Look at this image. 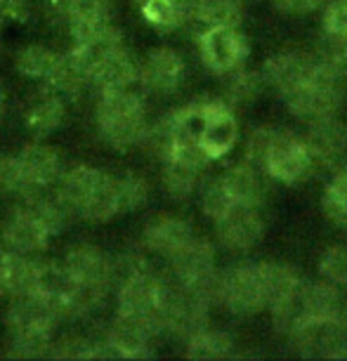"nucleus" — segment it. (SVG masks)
Listing matches in <instances>:
<instances>
[{"label":"nucleus","instance_id":"obj_26","mask_svg":"<svg viewBox=\"0 0 347 361\" xmlns=\"http://www.w3.org/2000/svg\"><path fill=\"white\" fill-rule=\"evenodd\" d=\"M203 170L180 159L161 161V185L173 201H187L189 196L199 192L203 182Z\"/></svg>","mask_w":347,"mask_h":361},{"label":"nucleus","instance_id":"obj_23","mask_svg":"<svg viewBox=\"0 0 347 361\" xmlns=\"http://www.w3.org/2000/svg\"><path fill=\"white\" fill-rule=\"evenodd\" d=\"M45 87H50L52 92H57L59 97H64L66 102H78L83 94L90 90L87 87V73L83 69V64L76 59V54L69 50L59 52L57 64H54L52 73L45 80Z\"/></svg>","mask_w":347,"mask_h":361},{"label":"nucleus","instance_id":"obj_24","mask_svg":"<svg viewBox=\"0 0 347 361\" xmlns=\"http://www.w3.org/2000/svg\"><path fill=\"white\" fill-rule=\"evenodd\" d=\"M224 187L234 201V206L239 208H260L264 201V185H262V177L260 170L250 163H236L231 166L227 173L220 175Z\"/></svg>","mask_w":347,"mask_h":361},{"label":"nucleus","instance_id":"obj_14","mask_svg":"<svg viewBox=\"0 0 347 361\" xmlns=\"http://www.w3.org/2000/svg\"><path fill=\"white\" fill-rule=\"evenodd\" d=\"M102 338L111 359H149L154 357V340L159 333L142 319L116 312Z\"/></svg>","mask_w":347,"mask_h":361},{"label":"nucleus","instance_id":"obj_11","mask_svg":"<svg viewBox=\"0 0 347 361\" xmlns=\"http://www.w3.org/2000/svg\"><path fill=\"white\" fill-rule=\"evenodd\" d=\"M262 170L281 185H300L315 175V163H312L300 135L279 130Z\"/></svg>","mask_w":347,"mask_h":361},{"label":"nucleus","instance_id":"obj_32","mask_svg":"<svg viewBox=\"0 0 347 361\" xmlns=\"http://www.w3.org/2000/svg\"><path fill=\"white\" fill-rule=\"evenodd\" d=\"M262 87H264V83H262L260 71H250V69H243L241 66V69L227 73L222 99L227 102L231 109H243V106H250L257 97H260Z\"/></svg>","mask_w":347,"mask_h":361},{"label":"nucleus","instance_id":"obj_18","mask_svg":"<svg viewBox=\"0 0 347 361\" xmlns=\"http://www.w3.org/2000/svg\"><path fill=\"white\" fill-rule=\"evenodd\" d=\"M308 126L310 128L303 135V142L308 147L312 163H315V173L336 168L347 154V126L340 123L336 116L310 121Z\"/></svg>","mask_w":347,"mask_h":361},{"label":"nucleus","instance_id":"obj_5","mask_svg":"<svg viewBox=\"0 0 347 361\" xmlns=\"http://www.w3.org/2000/svg\"><path fill=\"white\" fill-rule=\"evenodd\" d=\"M168 267L173 281L189 286L201 293L210 305H217L220 269H217V250L208 238H189L178 253L168 257Z\"/></svg>","mask_w":347,"mask_h":361},{"label":"nucleus","instance_id":"obj_29","mask_svg":"<svg viewBox=\"0 0 347 361\" xmlns=\"http://www.w3.org/2000/svg\"><path fill=\"white\" fill-rule=\"evenodd\" d=\"M243 8L239 0H201L194 29H241Z\"/></svg>","mask_w":347,"mask_h":361},{"label":"nucleus","instance_id":"obj_9","mask_svg":"<svg viewBox=\"0 0 347 361\" xmlns=\"http://www.w3.org/2000/svg\"><path fill=\"white\" fill-rule=\"evenodd\" d=\"M201 64L215 76L241 69L248 59L250 45L241 29H203L196 33Z\"/></svg>","mask_w":347,"mask_h":361},{"label":"nucleus","instance_id":"obj_6","mask_svg":"<svg viewBox=\"0 0 347 361\" xmlns=\"http://www.w3.org/2000/svg\"><path fill=\"white\" fill-rule=\"evenodd\" d=\"M210 307L213 305L201 293L168 276L166 298L161 305V336H173L178 340L192 338L208 326Z\"/></svg>","mask_w":347,"mask_h":361},{"label":"nucleus","instance_id":"obj_45","mask_svg":"<svg viewBox=\"0 0 347 361\" xmlns=\"http://www.w3.org/2000/svg\"><path fill=\"white\" fill-rule=\"evenodd\" d=\"M3 22H5V19H3V15H0V29H3Z\"/></svg>","mask_w":347,"mask_h":361},{"label":"nucleus","instance_id":"obj_27","mask_svg":"<svg viewBox=\"0 0 347 361\" xmlns=\"http://www.w3.org/2000/svg\"><path fill=\"white\" fill-rule=\"evenodd\" d=\"M234 338L227 331L220 329H210V324L206 329H201L199 333H194L192 338L185 340V357L187 359H231L234 354Z\"/></svg>","mask_w":347,"mask_h":361},{"label":"nucleus","instance_id":"obj_22","mask_svg":"<svg viewBox=\"0 0 347 361\" xmlns=\"http://www.w3.org/2000/svg\"><path fill=\"white\" fill-rule=\"evenodd\" d=\"M66 116H69V102L45 87L26 106L24 126L36 140H45L66 123Z\"/></svg>","mask_w":347,"mask_h":361},{"label":"nucleus","instance_id":"obj_7","mask_svg":"<svg viewBox=\"0 0 347 361\" xmlns=\"http://www.w3.org/2000/svg\"><path fill=\"white\" fill-rule=\"evenodd\" d=\"M62 264L80 288L102 300V302H106V298L114 293L116 262L114 255H109L104 248L87 241L73 243L64 253Z\"/></svg>","mask_w":347,"mask_h":361},{"label":"nucleus","instance_id":"obj_4","mask_svg":"<svg viewBox=\"0 0 347 361\" xmlns=\"http://www.w3.org/2000/svg\"><path fill=\"white\" fill-rule=\"evenodd\" d=\"M347 92V69L336 64L329 57H315V66L310 71V78L296 90L284 94V104L296 118L317 121L326 116H336L345 102Z\"/></svg>","mask_w":347,"mask_h":361},{"label":"nucleus","instance_id":"obj_36","mask_svg":"<svg viewBox=\"0 0 347 361\" xmlns=\"http://www.w3.org/2000/svg\"><path fill=\"white\" fill-rule=\"evenodd\" d=\"M173 147H175V126H173V118L170 114L161 116L159 121H149V128L145 133V140H142V149L152 156L156 161H166L170 159L173 154Z\"/></svg>","mask_w":347,"mask_h":361},{"label":"nucleus","instance_id":"obj_25","mask_svg":"<svg viewBox=\"0 0 347 361\" xmlns=\"http://www.w3.org/2000/svg\"><path fill=\"white\" fill-rule=\"evenodd\" d=\"M303 302L312 324L329 322V319L343 314L347 310L343 288H338V286H333L329 281L303 283Z\"/></svg>","mask_w":347,"mask_h":361},{"label":"nucleus","instance_id":"obj_33","mask_svg":"<svg viewBox=\"0 0 347 361\" xmlns=\"http://www.w3.org/2000/svg\"><path fill=\"white\" fill-rule=\"evenodd\" d=\"M142 19L159 33H173L185 29L182 15L175 0H142L138 3Z\"/></svg>","mask_w":347,"mask_h":361},{"label":"nucleus","instance_id":"obj_1","mask_svg":"<svg viewBox=\"0 0 347 361\" xmlns=\"http://www.w3.org/2000/svg\"><path fill=\"white\" fill-rule=\"evenodd\" d=\"M54 192L64 201L69 213L80 217L83 222L104 224L121 215L116 175L92 166H73L64 170L54 185Z\"/></svg>","mask_w":347,"mask_h":361},{"label":"nucleus","instance_id":"obj_17","mask_svg":"<svg viewBox=\"0 0 347 361\" xmlns=\"http://www.w3.org/2000/svg\"><path fill=\"white\" fill-rule=\"evenodd\" d=\"M239 142V123L234 109L222 97H210L208 114L199 130V145L210 161L224 159Z\"/></svg>","mask_w":347,"mask_h":361},{"label":"nucleus","instance_id":"obj_43","mask_svg":"<svg viewBox=\"0 0 347 361\" xmlns=\"http://www.w3.org/2000/svg\"><path fill=\"white\" fill-rule=\"evenodd\" d=\"M8 257H10V250L0 243V298L5 295V267H8Z\"/></svg>","mask_w":347,"mask_h":361},{"label":"nucleus","instance_id":"obj_19","mask_svg":"<svg viewBox=\"0 0 347 361\" xmlns=\"http://www.w3.org/2000/svg\"><path fill=\"white\" fill-rule=\"evenodd\" d=\"M215 236L222 248L231 253H248L264 236V220L257 208H239L215 222Z\"/></svg>","mask_w":347,"mask_h":361},{"label":"nucleus","instance_id":"obj_44","mask_svg":"<svg viewBox=\"0 0 347 361\" xmlns=\"http://www.w3.org/2000/svg\"><path fill=\"white\" fill-rule=\"evenodd\" d=\"M8 109H10V92H8V87H5L3 80H0V121L8 116Z\"/></svg>","mask_w":347,"mask_h":361},{"label":"nucleus","instance_id":"obj_2","mask_svg":"<svg viewBox=\"0 0 347 361\" xmlns=\"http://www.w3.org/2000/svg\"><path fill=\"white\" fill-rule=\"evenodd\" d=\"M95 128L99 140L114 152L142 147L149 128L147 99L138 87L99 92L95 102Z\"/></svg>","mask_w":347,"mask_h":361},{"label":"nucleus","instance_id":"obj_30","mask_svg":"<svg viewBox=\"0 0 347 361\" xmlns=\"http://www.w3.org/2000/svg\"><path fill=\"white\" fill-rule=\"evenodd\" d=\"M255 267L264 298H267V307L272 302H276V300H281L284 295H288V293H293L303 283L298 269L286 262H255Z\"/></svg>","mask_w":347,"mask_h":361},{"label":"nucleus","instance_id":"obj_15","mask_svg":"<svg viewBox=\"0 0 347 361\" xmlns=\"http://www.w3.org/2000/svg\"><path fill=\"white\" fill-rule=\"evenodd\" d=\"M140 59L130 52L126 43L102 54L87 69V87L95 92H111L140 87Z\"/></svg>","mask_w":347,"mask_h":361},{"label":"nucleus","instance_id":"obj_42","mask_svg":"<svg viewBox=\"0 0 347 361\" xmlns=\"http://www.w3.org/2000/svg\"><path fill=\"white\" fill-rule=\"evenodd\" d=\"M272 8L284 15H312L324 5V0H269Z\"/></svg>","mask_w":347,"mask_h":361},{"label":"nucleus","instance_id":"obj_34","mask_svg":"<svg viewBox=\"0 0 347 361\" xmlns=\"http://www.w3.org/2000/svg\"><path fill=\"white\" fill-rule=\"evenodd\" d=\"M322 206H324L326 217H329L333 224L347 229V163H343V166L333 173L331 182L326 185Z\"/></svg>","mask_w":347,"mask_h":361},{"label":"nucleus","instance_id":"obj_46","mask_svg":"<svg viewBox=\"0 0 347 361\" xmlns=\"http://www.w3.org/2000/svg\"><path fill=\"white\" fill-rule=\"evenodd\" d=\"M135 3H142V0H135Z\"/></svg>","mask_w":347,"mask_h":361},{"label":"nucleus","instance_id":"obj_35","mask_svg":"<svg viewBox=\"0 0 347 361\" xmlns=\"http://www.w3.org/2000/svg\"><path fill=\"white\" fill-rule=\"evenodd\" d=\"M116 187H118L121 199V213H133L147 206L149 196H152V185L145 175L126 170V173L116 175Z\"/></svg>","mask_w":347,"mask_h":361},{"label":"nucleus","instance_id":"obj_10","mask_svg":"<svg viewBox=\"0 0 347 361\" xmlns=\"http://www.w3.org/2000/svg\"><path fill=\"white\" fill-rule=\"evenodd\" d=\"M54 234L45 227V222L26 206L17 201L15 208L0 220V243L17 255H40L47 250Z\"/></svg>","mask_w":347,"mask_h":361},{"label":"nucleus","instance_id":"obj_38","mask_svg":"<svg viewBox=\"0 0 347 361\" xmlns=\"http://www.w3.org/2000/svg\"><path fill=\"white\" fill-rule=\"evenodd\" d=\"M319 274L324 281H329L338 288H347V248L331 246L319 257Z\"/></svg>","mask_w":347,"mask_h":361},{"label":"nucleus","instance_id":"obj_41","mask_svg":"<svg viewBox=\"0 0 347 361\" xmlns=\"http://www.w3.org/2000/svg\"><path fill=\"white\" fill-rule=\"evenodd\" d=\"M324 33L347 38V0H331L324 8Z\"/></svg>","mask_w":347,"mask_h":361},{"label":"nucleus","instance_id":"obj_37","mask_svg":"<svg viewBox=\"0 0 347 361\" xmlns=\"http://www.w3.org/2000/svg\"><path fill=\"white\" fill-rule=\"evenodd\" d=\"M199 203H201V210L208 220L217 222L220 217H224L227 213H231L236 206L231 201V196L224 187L222 177H213V180H206L201 182L199 187Z\"/></svg>","mask_w":347,"mask_h":361},{"label":"nucleus","instance_id":"obj_39","mask_svg":"<svg viewBox=\"0 0 347 361\" xmlns=\"http://www.w3.org/2000/svg\"><path fill=\"white\" fill-rule=\"evenodd\" d=\"M279 133V128H272V126H257L253 133L248 135L246 140V149H243V156H246V163L255 166L257 170H262L264 166V159H267L269 149H272V142H274Z\"/></svg>","mask_w":347,"mask_h":361},{"label":"nucleus","instance_id":"obj_13","mask_svg":"<svg viewBox=\"0 0 347 361\" xmlns=\"http://www.w3.org/2000/svg\"><path fill=\"white\" fill-rule=\"evenodd\" d=\"M15 161L26 187V199L43 189H52L64 173L62 152L43 140H33L24 145L15 154Z\"/></svg>","mask_w":347,"mask_h":361},{"label":"nucleus","instance_id":"obj_12","mask_svg":"<svg viewBox=\"0 0 347 361\" xmlns=\"http://www.w3.org/2000/svg\"><path fill=\"white\" fill-rule=\"evenodd\" d=\"M288 343L300 357L308 359H347V310L343 314L329 319L322 324H308L293 336Z\"/></svg>","mask_w":347,"mask_h":361},{"label":"nucleus","instance_id":"obj_16","mask_svg":"<svg viewBox=\"0 0 347 361\" xmlns=\"http://www.w3.org/2000/svg\"><path fill=\"white\" fill-rule=\"evenodd\" d=\"M187 64L178 50L159 45L140 59V87L152 94H175L185 83Z\"/></svg>","mask_w":347,"mask_h":361},{"label":"nucleus","instance_id":"obj_8","mask_svg":"<svg viewBox=\"0 0 347 361\" xmlns=\"http://www.w3.org/2000/svg\"><path fill=\"white\" fill-rule=\"evenodd\" d=\"M217 305L236 317H250L267 310V298H264L255 264H236V267L220 269Z\"/></svg>","mask_w":347,"mask_h":361},{"label":"nucleus","instance_id":"obj_28","mask_svg":"<svg viewBox=\"0 0 347 361\" xmlns=\"http://www.w3.org/2000/svg\"><path fill=\"white\" fill-rule=\"evenodd\" d=\"M59 52L52 50L45 43H29L22 45L12 57V66L19 76L29 78V80H47V76L52 73L54 64H57Z\"/></svg>","mask_w":347,"mask_h":361},{"label":"nucleus","instance_id":"obj_40","mask_svg":"<svg viewBox=\"0 0 347 361\" xmlns=\"http://www.w3.org/2000/svg\"><path fill=\"white\" fill-rule=\"evenodd\" d=\"M0 194L15 196L17 201L26 199V187L17 168L15 154H0Z\"/></svg>","mask_w":347,"mask_h":361},{"label":"nucleus","instance_id":"obj_31","mask_svg":"<svg viewBox=\"0 0 347 361\" xmlns=\"http://www.w3.org/2000/svg\"><path fill=\"white\" fill-rule=\"evenodd\" d=\"M267 310L272 312V324H274V329L286 338L293 336L296 331H300L303 326L312 324L308 317V310H305V302H303V283L298 286L293 293H288V295H284L281 300L272 302Z\"/></svg>","mask_w":347,"mask_h":361},{"label":"nucleus","instance_id":"obj_3","mask_svg":"<svg viewBox=\"0 0 347 361\" xmlns=\"http://www.w3.org/2000/svg\"><path fill=\"white\" fill-rule=\"evenodd\" d=\"M5 333H8V357L40 359L50 354L52 340L57 338L62 319L40 298H12L5 312Z\"/></svg>","mask_w":347,"mask_h":361},{"label":"nucleus","instance_id":"obj_21","mask_svg":"<svg viewBox=\"0 0 347 361\" xmlns=\"http://www.w3.org/2000/svg\"><path fill=\"white\" fill-rule=\"evenodd\" d=\"M312 66H315V57L308 52H279L262 64L260 76L264 85L286 94L310 78Z\"/></svg>","mask_w":347,"mask_h":361},{"label":"nucleus","instance_id":"obj_20","mask_svg":"<svg viewBox=\"0 0 347 361\" xmlns=\"http://www.w3.org/2000/svg\"><path fill=\"white\" fill-rule=\"evenodd\" d=\"M189 238H194V227L185 217L178 215H156L142 229V248L147 253L168 257L185 246Z\"/></svg>","mask_w":347,"mask_h":361}]
</instances>
